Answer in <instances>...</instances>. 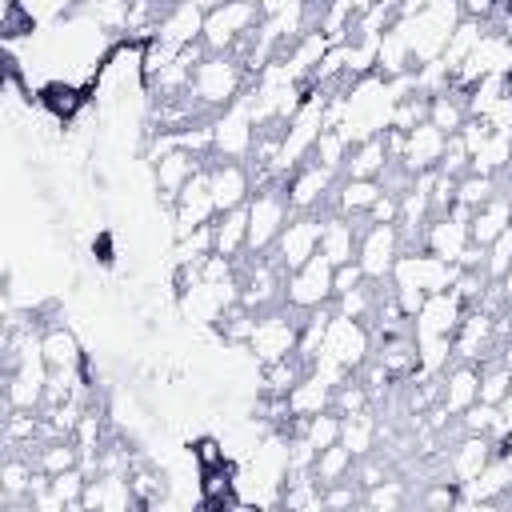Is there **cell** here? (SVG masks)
Listing matches in <instances>:
<instances>
[{"label": "cell", "instance_id": "1", "mask_svg": "<svg viewBox=\"0 0 512 512\" xmlns=\"http://www.w3.org/2000/svg\"><path fill=\"white\" fill-rule=\"evenodd\" d=\"M252 84V72L244 68V60H236L232 52H208L196 72H192V96L200 108H216L224 112L232 100H240Z\"/></svg>", "mask_w": 512, "mask_h": 512}, {"label": "cell", "instance_id": "2", "mask_svg": "<svg viewBox=\"0 0 512 512\" xmlns=\"http://www.w3.org/2000/svg\"><path fill=\"white\" fill-rule=\"evenodd\" d=\"M264 24V12L256 0H224L204 16V44L208 52H240L252 44L256 28Z\"/></svg>", "mask_w": 512, "mask_h": 512}, {"label": "cell", "instance_id": "3", "mask_svg": "<svg viewBox=\"0 0 512 512\" xmlns=\"http://www.w3.org/2000/svg\"><path fill=\"white\" fill-rule=\"evenodd\" d=\"M288 216H292V204H288V184H284V176L260 184V188L252 192V200H248V252H252V256L272 252V244H276V236L284 232Z\"/></svg>", "mask_w": 512, "mask_h": 512}, {"label": "cell", "instance_id": "4", "mask_svg": "<svg viewBox=\"0 0 512 512\" xmlns=\"http://www.w3.org/2000/svg\"><path fill=\"white\" fill-rule=\"evenodd\" d=\"M296 312L288 308V304H276V308H264V312H256V320H252V336H248V356L264 368V364H276V360H284V356H292L296 352V344H300V320H292Z\"/></svg>", "mask_w": 512, "mask_h": 512}, {"label": "cell", "instance_id": "5", "mask_svg": "<svg viewBox=\"0 0 512 512\" xmlns=\"http://www.w3.org/2000/svg\"><path fill=\"white\" fill-rule=\"evenodd\" d=\"M456 272H460V264H448L444 256H436L428 248H408V252H400L388 280H392V288H416V292L432 296V292H448Z\"/></svg>", "mask_w": 512, "mask_h": 512}, {"label": "cell", "instance_id": "6", "mask_svg": "<svg viewBox=\"0 0 512 512\" xmlns=\"http://www.w3.org/2000/svg\"><path fill=\"white\" fill-rule=\"evenodd\" d=\"M252 148H256V120H252L248 96H240L212 120V156L216 160H248Z\"/></svg>", "mask_w": 512, "mask_h": 512}, {"label": "cell", "instance_id": "7", "mask_svg": "<svg viewBox=\"0 0 512 512\" xmlns=\"http://www.w3.org/2000/svg\"><path fill=\"white\" fill-rule=\"evenodd\" d=\"M320 232H324V212H292L272 244V260L280 264V272L308 264L320 252Z\"/></svg>", "mask_w": 512, "mask_h": 512}, {"label": "cell", "instance_id": "8", "mask_svg": "<svg viewBox=\"0 0 512 512\" xmlns=\"http://www.w3.org/2000/svg\"><path fill=\"white\" fill-rule=\"evenodd\" d=\"M284 304L292 312H312L332 304V264L316 252L308 264L284 272Z\"/></svg>", "mask_w": 512, "mask_h": 512}, {"label": "cell", "instance_id": "9", "mask_svg": "<svg viewBox=\"0 0 512 512\" xmlns=\"http://www.w3.org/2000/svg\"><path fill=\"white\" fill-rule=\"evenodd\" d=\"M404 252V236H400V224H368L360 228V248H356V260L364 268L368 280H388L396 260Z\"/></svg>", "mask_w": 512, "mask_h": 512}, {"label": "cell", "instance_id": "10", "mask_svg": "<svg viewBox=\"0 0 512 512\" xmlns=\"http://www.w3.org/2000/svg\"><path fill=\"white\" fill-rule=\"evenodd\" d=\"M240 300V280H228V284H208V280H196L188 288H180L176 304H180V316L200 324V328H216V320Z\"/></svg>", "mask_w": 512, "mask_h": 512}, {"label": "cell", "instance_id": "11", "mask_svg": "<svg viewBox=\"0 0 512 512\" xmlns=\"http://www.w3.org/2000/svg\"><path fill=\"white\" fill-rule=\"evenodd\" d=\"M216 220V200H212V184H208V164L180 188V196L172 200V240L204 228Z\"/></svg>", "mask_w": 512, "mask_h": 512}, {"label": "cell", "instance_id": "12", "mask_svg": "<svg viewBox=\"0 0 512 512\" xmlns=\"http://www.w3.org/2000/svg\"><path fill=\"white\" fill-rule=\"evenodd\" d=\"M284 184H288V204H292V212H320V208L332 200V192H336V172L324 168V164H316V160L308 156L300 168H292V172L284 176Z\"/></svg>", "mask_w": 512, "mask_h": 512}, {"label": "cell", "instance_id": "13", "mask_svg": "<svg viewBox=\"0 0 512 512\" xmlns=\"http://www.w3.org/2000/svg\"><path fill=\"white\" fill-rule=\"evenodd\" d=\"M208 184H212V200H216V212H228V208H244L256 192V180H252V168L240 164V160H216L208 164Z\"/></svg>", "mask_w": 512, "mask_h": 512}, {"label": "cell", "instance_id": "14", "mask_svg": "<svg viewBox=\"0 0 512 512\" xmlns=\"http://www.w3.org/2000/svg\"><path fill=\"white\" fill-rule=\"evenodd\" d=\"M464 300L448 288V292H432L424 304H420V312L412 316V332H416V340H436V336H456V328H460V320H464Z\"/></svg>", "mask_w": 512, "mask_h": 512}, {"label": "cell", "instance_id": "15", "mask_svg": "<svg viewBox=\"0 0 512 512\" xmlns=\"http://www.w3.org/2000/svg\"><path fill=\"white\" fill-rule=\"evenodd\" d=\"M212 156H196L188 148H168V152H156L152 156V168H156V192L164 196V204L172 208V200L180 196V188L208 164Z\"/></svg>", "mask_w": 512, "mask_h": 512}, {"label": "cell", "instance_id": "16", "mask_svg": "<svg viewBox=\"0 0 512 512\" xmlns=\"http://www.w3.org/2000/svg\"><path fill=\"white\" fill-rule=\"evenodd\" d=\"M468 208H452L448 216H432L428 220V232H424V248L428 252H436V256H444L448 264H460V256H464V248L472 244V236H468Z\"/></svg>", "mask_w": 512, "mask_h": 512}, {"label": "cell", "instance_id": "17", "mask_svg": "<svg viewBox=\"0 0 512 512\" xmlns=\"http://www.w3.org/2000/svg\"><path fill=\"white\" fill-rule=\"evenodd\" d=\"M200 36H204V12L192 0H180V4H172V8H164L156 16V40L176 48V52L196 44Z\"/></svg>", "mask_w": 512, "mask_h": 512}, {"label": "cell", "instance_id": "18", "mask_svg": "<svg viewBox=\"0 0 512 512\" xmlns=\"http://www.w3.org/2000/svg\"><path fill=\"white\" fill-rule=\"evenodd\" d=\"M444 148H448V132H440L432 120H424V124H416V128L408 132V140H404V160H400V164H404L412 176L436 172L440 160H444Z\"/></svg>", "mask_w": 512, "mask_h": 512}, {"label": "cell", "instance_id": "19", "mask_svg": "<svg viewBox=\"0 0 512 512\" xmlns=\"http://www.w3.org/2000/svg\"><path fill=\"white\" fill-rule=\"evenodd\" d=\"M480 400V368L468 360H456L444 376H440V412L444 416H460L464 408H472Z\"/></svg>", "mask_w": 512, "mask_h": 512}, {"label": "cell", "instance_id": "20", "mask_svg": "<svg viewBox=\"0 0 512 512\" xmlns=\"http://www.w3.org/2000/svg\"><path fill=\"white\" fill-rule=\"evenodd\" d=\"M496 456V444H492V436H480V432H464L460 436V444H452V452H448V476L464 488L468 480H476L480 472H484V464Z\"/></svg>", "mask_w": 512, "mask_h": 512}, {"label": "cell", "instance_id": "21", "mask_svg": "<svg viewBox=\"0 0 512 512\" xmlns=\"http://www.w3.org/2000/svg\"><path fill=\"white\" fill-rule=\"evenodd\" d=\"M360 228H364V224H352V216H344V212H328V216H324V232H320V256H324L332 268L356 260Z\"/></svg>", "mask_w": 512, "mask_h": 512}, {"label": "cell", "instance_id": "22", "mask_svg": "<svg viewBox=\"0 0 512 512\" xmlns=\"http://www.w3.org/2000/svg\"><path fill=\"white\" fill-rule=\"evenodd\" d=\"M464 508H472V504H492V500H504L508 492H512V464H508V456H492L488 464H484V472L476 476V480H468L464 488Z\"/></svg>", "mask_w": 512, "mask_h": 512}, {"label": "cell", "instance_id": "23", "mask_svg": "<svg viewBox=\"0 0 512 512\" xmlns=\"http://www.w3.org/2000/svg\"><path fill=\"white\" fill-rule=\"evenodd\" d=\"M508 224H512V196L500 192V196H492L488 204L472 208V216H468V236H472V244L488 248Z\"/></svg>", "mask_w": 512, "mask_h": 512}, {"label": "cell", "instance_id": "24", "mask_svg": "<svg viewBox=\"0 0 512 512\" xmlns=\"http://www.w3.org/2000/svg\"><path fill=\"white\" fill-rule=\"evenodd\" d=\"M212 252L232 256V260H240L248 252V204L216 212V220H212Z\"/></svg>", "mask_w": 512, "mask_h": 512}, {"label": "cell", "instance_id": "25", "mask_svg": "<svg viewBox=\"0 0 512 512\" xmlns=\"http://www.w3.org/2000/svg\"><path fill=\"white\" fill-rule=\"evenodd\" d=\"M40 352L48 360V368H80L84 364V344L76 340V332L68 324H48L40 332Z\"/></svg>", "mask_w": 512, "mask_h": 512}, {"label": "cell", "instance_id": "26", "mask_svg": "<svg viewBox=\"0 0 512 512\" xmlns=\"http://www.w3.org/2000/svg\"><path fill=\"white\" fill-rule=\"evenodd\" d=\"M380 192H384L380 180H356V176H344V180L336 184V192H332V212H344V216L360 220V216H368V208L380 200Z\"/></svg>", "mask_w": 512, "mask_h": 512}, {"label": "cell", "instance_id": "27", "mask_svg": "<svg viewBox=\"0 0 512 512\" xmlns=\"http://www.w3.org/2000/svg\"><path fill=\"white\" fill-rule=\"evenodd\" d=\"M288 408H292L300 420H312V416L328 412V408H332V384L320 380L316 372H304V376L288 388Z\"/></svg>", "mask_w": 512, "mask_h": 512}, {"label": "cell", "instance_id": "28", "mask_svg": "<svg viewBox=\"0 0 512 512\" xmlns=\"http://www.w3.org/2000/svg\"><path fill=\"white\" fill-rule=\"evenodd\" d=\"M388 164H392V160H388L384 136H368V140H356V144L348 148L344 176H356V180H380Z\"/></svg>", "mask_w": 512, "mask_h": 512}, {"label": "cell", "instance_id": "29", "mask_svg": "<svg viewBox=\"0 0 512 512\" xmlns=\"http://www.w3.org/2000/svg\"><path fill=\"white\" fill-rule=\"evenodd\" d=\"M376 440H380V424H376V416L364 408V412H352V416H340V444L360 460V456H368L372 448H376Z\"/></svg>", "mask_w": 512, "mask_h": 512}, {"label": "cell", "instance_id": "30", "mask_svg": "<svg viewBox=\"0 0 512 512\" xmlns=\"http://www.w3.org/2000/svg\"><path fill=\"white\" fill-rule=\"evenodd\" d=\"M428 120H432L440 132L456 136V132L464 128V120H468V100H464V92H456V88L436 92L432 104H428Z\"/></svg>", "mask_w": 512, "mask_h": 512}, {"label": "cell", "instance_id": "31", "mask_svg": "<svg viewBox=\"0 0 512 512\" xmlns=\"http://www.w3.org/2000/svg\"><path fill=\"white\" fill-rule=\"evenodd\" d=\"M352 468H356V456L336 440V444H328V448H320V452H316L312 476H316V484H320V488H328V484H336V480H348V476H352Z\"/></svg>", "mask_w": 512, "mask_h": 512}, {"label": "cell", "instance_id": "32", "mask_svg": "<svg viewBox=\"0 0 512 512\" xmlns=\"http://www.w3.org/2000/svg\"><path fill=\"white\" fill-rule=\"evenodd\" d=\"M32 460H36V468H40L44 476H56V472H68V468H76L84 456H80V448H76V440H72V436H60V440H48V444H40Z\"/></svg>", "mask_w": 512, "mask_h": 512}, {"label": "cell", "instance_id": "33", "mask_svg": "<svg viewBox=\"0 0 512 512\" xmlns=\"http://www.w3.org/2000/svg\"><path fill=\"white\" fill-rule=\"evenodd\" d=\"M504 188H500V176H480V172H464L460 180H456V204L460 208H480V204H488L492 196H500Z\"/></svg>", "mask_w": 512, "mask_h": 512}, {"label": "cell", "instance_id": "34", "mask_svg": "<svg viewBox=\"0 0 512 512\" xmlns=\"http://www.w3.org/2000/svg\"><path fill=\"white\" fill-rule=\"evenodd\" d=\"M348 148H352V140L344 136V128H324V132L316 136L312 160H316V164H324V168H332V172H344Z\"/></svg>", "mask_w": 512, "mask_h": 512}, {"label": "cell", "instance_id": "35", "mask_svg": "<svg viewBox=\"0 0 512 512\" xmlns=\"http://www.w3.org/2000/svg\"><path fill=\"white\" fill-rule=\"evenodd\" d=\"M476 368H480V400L484 404H504V396L512 392V372L500 364V356L496 360H484Z\"/></svg>", "mask_w": 512, "mask_h": 512}, {"label": "cell", "instance_id": "36", "mask_svg": "<svg viewBox=\"0 0 512 512\" xmlns=\"http://www.w3.org/2000/svg\"><path fill=\"white\" fill-rule=\"evenodd\" d=\"M332 408H336L340 416L364 412V408H372V392L364 388V380H360V376H348L344 384H336V388H332Z\"/></svg>", "mask_w": 512, "mask_h": 512}, {"label": "cell", "instance_id": "37", "mask_svg": "<svg viewBox=\"0 0 512 512\" xmlns=\"http://www.w3.org/2000/svg\"><path fill=\"white\" fill-rule=\"evenodd\" d=\"M304 440L320 452V448H328V444H336L340 440V412L336 408H328V412H320V416H312L308 424H304Z\"/></svg>", "mask_w": 512, "mask_h": 512}, {"label": "cell", "instance_id": "38", "mask_svg": "<svg viewBox=\"0 0 512 512\" xmlns=\"http://www.w3.org/2000/svg\"><path fill=\"white\" fill-rule=\"evenodd\" d=\"M508 268H512V224L484 248V272H488L492 280H500Z\"/></svg>", "mask_w": 512, "mask_h": 512}, {"label": "cell", "instance_id": "39", "mask_svg": "<svg viewBox=\"0 0 512 512\" xmlns=\"http://www.w3.org/2000/svg\"><path fill=\"white\" fill-rule=\"evenodd\" d=\"M456 420H460V428H464V432L492 436V428H496V420H500V404H484V400H476V404H472V408H464Z\"/></svg>", "mask_w": 512, "mask_h": 512}, {"label": "cell", "instance_id": "40", "mask_svg": "<svg viewBox=\"0 0 512 512\" xmlns=\"http://www.w3.org/2000/svg\"><path fill=\"white\" fill-rule=\"evenodd\" d=\"M408 500V492H404V480H380V484H372V488H364V504L368 508H384V512H392V508H400Z\"/></svg>", "mask_w": 512, "mask_h": 512}, {"label": "cell", "instance_id": "41", "mask_svg": "<svg viewBox=\"0 0 512 512\" xmlns=\"http://www.w3.org/2000/svg\"><path fill=\"white\" fill-rule=\"evenodd\" d=\"M364 284H368V276H364L360 260H348V264L332 268V300H340V296H348V292H356Z\"/></svg>", "mask_w": 512, "mask_h": 512}, {"label": "cell", "instance_id": "42", "mask_svg": "<svg viewBox=\"0 0 512 512\" xmlns=\"http://www.w3.org/2000/svg\"><path fill=\"white\" fill-rule=\"evenodd\" d=\"M468 164H472V152H468V144L460 140V136H448V148H444V160H440V168L436 172H444V176H464L468 172Z\"/></svg>", "mask_w": 512, "mask_h": 512}, {"label": "cell", "instance_id": "43", "mask_svg": "<svg viewBox=\"0 0 512 512\" xmlns=\"http://www.w3.org/2000/svg\"><path fill=\"white\" fill-rule=\"evenodd\" d=\"M356 500H360V492H356L352 476H348V480H336V484L324 488V508H348V504H356Z\"/></svg>", "mask_w": 512, "mask_h": 512}, {"label": "cell", "instance_id": "44", "mask_svg": "<svg viewBox=\"0 0 512 512\" xmlns=\"http://www.w3.org/2000/svg\"><path fill=\"white\" fill-rule=\"evenodd\" d=\"M496 8H500V0H460V12L464 16H476V20H492L496 16Z\"/></svg>", "mask_w": 512, "mask_h": 512}, {"label": "cell", "instance_id": "45", "mask_svg": "<svg viewBox=\"0 0 512 512\" xmlns=\"http://www.w3.org/2000/svg\"><path fill=\"white\" fill-rule=\"evenodd\" d=\"M500 364H504V368L512 372V336H508V340L500 344Z\"/></svg>", "mask_w": 512, "mask_h": 512}, {"label": "cell", "instance_id": "46", "mask_svg": "<svg viewBox=\"0 0 512 512\" xmlns=\"http://www.w3.org/2000/svg\"><path fill=\"white\" fill-rule=\"evenodd\" d=\"M500 288H504V300H508V308H512V268L500 276Z\"/></svg>", "mask_w": 512, "mask_h": 512}, {"label": "cell", "instance_id": "47", "mask_svg": "<svg viewBox=\"0 0 512 512\" xmlns=\"http://www.w3.org/2000/svg\"><path fill=\"white\" fill-rule=\"evenodd\" d=\"M192 4H196V8H200V12H204V16H208V12H212V8H216V4H224V0H192Z\"/></svg>", "mask_w": 512, "mask_h": 512}]
</instances>
